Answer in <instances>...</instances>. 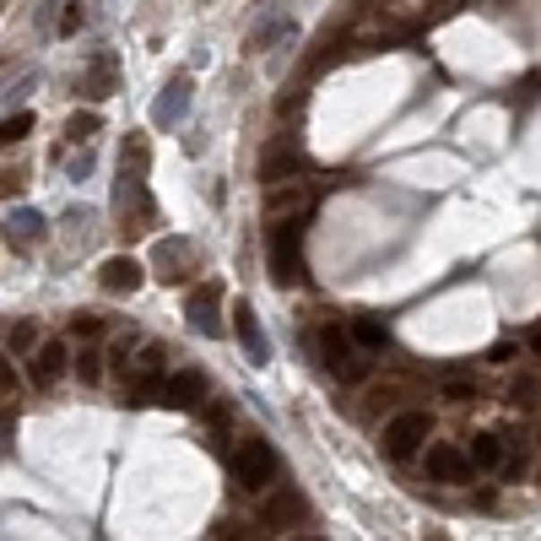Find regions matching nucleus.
<instances>
[{
	"mask_svg": "<svg viewBox=\"0 0 541 541\" xmlns=\"http://www.w3.org/2000/svg\"><path fill=\"white\" fill-rule=\"evenodd\" d=\"M270 282L304 288V222H270Z\"/></svg>",
	"mask_w": 541,
	"mask_h": 541,
	"instance_id": "f257e3e1",
	"label": "nucleus"
},
{
	"mask_svg": "<svg viewBox=\"0 0 541 541\" xmlns=\"http://www.w3.org/2000/svg\"><path fill=\"white\" fill-rule=\"evenodd\" d=\"M233 477H238L244 493H265L270 482H277V450H270L260 434L238 439V450H233Z\"/></svg>",
	"mask_w": 541,
	"mask_h": 541,
	"instance_id": "f03ea898",
	"label": "nucleus"
},
{
	"mask_svg": "<svg viewBox=\"0 0 541 541\" xmlns=\"http://www.w3.org/2000/svg\"><path fill=\"white\" fill-rule=\"evenodd\" d=\"M428 434H434V417H428V412H395V417L384 423V439H379V444H384L390 460H412Z\"/></svg>",
	"mask_w": 541,
	"mask_h": 541,
	"instance_id": "7ed1b4c3",
	"label": "nucleus"
},
{
	"mask_svg": "<svg viewBox=\"0 0 541 541\" xmlns=\"http://www.w3.org/2000/svg\"><path fill=\"white\" fill-rule=\"evenodd\" d=\"M309 206H314V185H304V179L265 185V222H304Z\"/></svg>",
	"mask_w": 541,
	"mask_h": 541,
	"instance_id": "20e7f679",
	"label": "nucleus"
},
{
	"mask_svg": "<svg viewBox=\"0 0 541 541\" xmlns=\"http://www.w3.org/2000/svg\"><path fill=\"white\" fill-rule=\"evenodd\" d=\"M114 217H119V233H130V238L152 228L158 211H152V195L142 190V179H119L114 185Z\"/></svg>",
	"mask_w": 541,
	"mask_h": 541,
	"instance_id": "39448f33",
	"label": "nucleus"
},
{
	"mask_svg": "<svg viewBox=\"0 0 541 541\" xmlns=\"http://www.w3.org/2000/svg\"><path fill=\"white\" fill-rule=\"evenodd\" d=\"M320 357H325V368H331L341 384H357V379L368 374V363L357 357V341H347L336 325H325V331H320Z\"/></svg>",
	"mask_w": 541,
	"mask_h": 541,
	"instance_id": "423d86ee",
	"label": "nucleus"
},
{
	"mask_svg": "<svg viewBox=\"0 0 541 541\" xmlns=\"http://www.w3.org/2000/svg\"><path fill=\"white\" fill-rule=\"evenodd\" d=\"M163 363H168V347L163 341H147L142 357H135V374H130V400L135 406H147L163 390Z\"/></svg>",
	"mask_w": 541,
	"mask_h": 541,
	"instance_id": "0eeeda50",
	"label": "nucleus"
},
{
	"mask_svg": "<svg viewBox=\"0 0 541 541\" xmlns=\"http://www.w3.org/2000/svg\"><path fill=\"white\" fill-rule=\"evenodd\" d=\"M152 265H158V277L174 288V282H185L190 270H195V244L168 233V238H158V244H152Z\"/></svg>",
	"mask_w": 541,
	"mask_h": 541,
	"instance_id": "6e6552de",
	"label": "nucleus"
},
{
	"mask_svg": "<svg viewBox=\"0 0 541 541\" xmlns=\"http://www.w3.org/2000/svg\"><path fill=\"white\" fill-rule=\"evenodd\" d=\"M233 331H238V341H244V352H249V363H254V368H260V363H270V341H265L260 314H254V304H249V298H238V304H233Z\"/></svg>",
	"mask_w": 541,
	"mask_h": 541,
	"instance_id": "1a4fd4ad",
	"label": "nucleus"
},
{
	"mask_svg": "<svg viewBox=\"0 0 541 541\" xmlns=\"http://www.w3.org/2000/svg\"><path fill=\"white\" fill-rule=\"evenodd\" d=\"M185 314H190V325H195V331H206V336H222V282H206V288H195Z\"/></svg>",
	"mask_w": 541,
	"mask_h": 541,
	"instance_id": "9d476101",
	"label": "nucleus"
},
{
	"mask_svg": "<svg viewBox=\"0 0 541 541\" xmlns=\"http://www.w3.org/2000/svg\"><path fill=\"white\" fill-rule=\"evenodd\" d=\"M298 520H304V498L293 487H277V493L260 503V525H270V530H293Z\"/></svg>",
	"mask_w": 541,
	"mask_h": 541,
	"instance_id": "9b49d317",
	"label": "nucleus"
},
{
	"mask_svg": "<svg viewBox=\"0 0 541 541\" xmlns=\"http://www.w3.org/2000/svg\"><path fill=\"white\" fill-rule=\"evenodd\" d=\"M304 174H309V158H304L293 142L270 147V158H265V168H260V179H265V185H277V179H304Z\"/></svg>",
	"mask_w": 541,
	"mask_h": 541,
	"instance_id": "f8f14e48",
	"label": "nucleus"
},
{
	"mask_svg": "<svg viewBox=\"0 0 541 541\" xmlns=\"http://www.w3.org/2000/svg\"><path fill=\"white\" fill-rule=\"evenodd\" d=\"M98 282H103V293H135L142 288V260H125V254H114V260H103V270H98Z\"/></svg>",
	"mask_w": 541,
	"mask_h": 541,
	"instance_id": "ddd939ff",
	"label": "nucleus"
},
{
	"mask_svg": "<svg viewBox=\"0 0 541 541\" xmlns=\"http://www.w3.org/2000/svg\"><path fill=\"white\" fill-rule=\"evenodd\" d=\"M163 400H168V406H179V412H190V406H201V400H206V374H195V368L174 374V379L163 384Z\"/></svg>",
	"mask_w": 541,
	"mask_h": 541,
	"instance_id": "4468645a",
	"label": "nucleus"
},
{
	"mask_svg": "<svg viewBox=\"0 0 541 541\" xmlns=\"http://www.w3.org/2000/svg\"><path fill=\"white\" fill-rule=\"evenodd\" d=\"M6 244H12L17 254H28L33 244H44V217H39V211H28V206H22V211H12V217H6Z\"/></svg>",
	"mask_w": 541,
	"mask_h": 541,
	"instance_id": "2eb2a0df",
	"label": "nucleus"
},
{
	"mask_svg": "<svg viewBox=\"0 0 541 541\" xmlns=\"http://www.w3.org/2000/svg\"><path fill=\"white\" fill-rule=\"evenodd\" d=\"M423 471H428L434 482H460V477H466V455H460L455 444H434V450L423 455Z\"/></svg>",
	"mask_w": 541,
	"mask_h": 541,
	"instance_id": "dca6fc26",
	"label": "nucleus"
},
{
	"mask_svg": "<svg viewBox=\"0 0 541 541\" xmlns=\"http://www.w3.org/2000/svg\"><path fill=\"white\" fill-rule=\"evenodd\" d=\"M147 163H152V147H147V135L135 130L119 142V179H147Z\"/></svg>",
	"mask_w": 541,
	"mask_h": 541,
	"instance_id": "f3484780",
	"label": "nucleus"
},
{
	"mask_svg": "<svg viewBox=\"0 0 541 541\" xmlns=\"http://www.w3.org/2000/svg\"><path fill=\"white\" fill-rule=\"evenodd\" d=\"M185 108H190V76H174L168 82V92L158 98V108H152V119L168 130V125H179L185 119Z\"/></svg>",
	"mask_w": 541,
	"mask_h": 541,
	"instance_id": "a211bd4d",
	"label": "nucleus"
},
{
	"mask_svg": "<svg viewBox=\"0 0 541 541\" xmlns=\"http://www.w3.org/2000/svg\"><path fill=\"white\" fill-rule=\"evenodd\" d=\"M65 363H71V352H65V341H39V357H33V384H55L60 374H65Z\"/></svg>",
	"mask_w": 541,
	"mask_h": 541,
	"instance_id": "6ab92c4d",
	"label": "nucleus"
},
{
	"mask_svg": "<svg viewBox=\"0 0 541 541\" xmlns=\"http://www.w3.org/2000/svg\"><path fill=\"white\" fill-rule=\"evenodd\" d=\"M352 341L363 352H379V347H390V325L379 314H352Z\"/></svg>",
	"mask_w": 541,
	"mask_h": 541,
	"instance_id": "aec40b11",
	"label": "nucleus"
},
{
	"mask_svg": "<svg viewBox=\"0 0 541 541\" xmlns=\"http://www.w3.org/2000/svg\"><path fill=\"white\" fill-rule=\"evenodd\" d=\"M471 466H482V471L503 466V439H498V434H477V439H471Z\"/></svg>",
	"mask_w": 541,
	"mask_h": 541,
	"instance_id": "412c9836",
	"label": "nucleus"
},
{
	"mask_svg": "<svg viewBox=\"0 0 541 541\" xmlns=\"http://www.w3.org/2000/svg\"><path fill=\"white\" fill-rule=\"evenodd\" d=\"M288 28H293V17H288V12H277V17H265V22H260V28L249 33V49H265V44H277V39H282Z\"/></svg>",
	"mask_w": 541,
	"mask_h": 541,
	"instance_id": "4be33fe9",
	"label": "nucleus"
},
{
	"mask_svg": "<svg viewBox=\"0 0 541 541\" xmlns=\"http://www.w3.org/2000/svg\"><path fill=\"white\" fill-rule=\"evenodd\" d=\"M108 87H114V55H98V60H92V71H87V92H92V98H103Z\"/></svg>",
	"mask_w": 541,
	"mask_h": 541,
	"instance_id": "5701e85b",
	"label": "nucleus"
},
{
	"mask_svg": "<svg viewBox=\"0 0 541 541\" xmlns=\"http://www.w3.org/2000/svg\"><path fill=\"white\" fill-rule=\"evenodd\" d=\"M22 135H33V114H12V119H0V152L17 147Z\"/></svg>",
	"mask_w": 541,
	"mask_h": 541,
	"instance_id": "b1692460",
	"label": "nucleus"
},
{
	"mask_svg": "<svg viewBox=\"0 0 541 541\" xmlns=\"http://www.w3.org/2000/svg\"><path fill=\"white\" fill-rule=\"evenodd\" d=\"M509 395H514V406H520V412H530V406H536V395H541V384H536L530 374H514V379H509Z\"/></svg>",
	"mask_w": 541,
	"mask_h": 541,
	"instance_id": "393cba45",
	"label": "nucleus"
},
{
	"mask_svg": "<svg viewBox=\"0 0 541 541\" xmlns=\"http://www.w3.org/2000/svg\"><path fill=\"white\" fill-rule=\"evenodd\" d=\"M400 395H406V390H400V384H374V390H368V395H363V400H368V412H390V406H395V400H400Z\"/></svg>",
	"mask_w": 541,
	"mask_h": 541,
	"instance_id": "a878e982",
	"label": "nucleus"
},
{
	"mask_svg": "<svg viewBox=\"0 0 541 541\" xmlns=\"http://www.w3.org/2000/svg\"><path fill=\"white\" fill-rule=\"evenodd\" d=\"M87 135H98V114H71L65 119V142H87Z\"/></svg>",
	"mask_w": 541,
	"mask_h": 541,
	"instance_id": "bb28decb",
	"label": "nucleus"
},
{
	"mask_svg": "<svg viewBox=\"0 0 541 541\" xmlns=\"http://www.w3.org/2000/svg\"><path fill=\"white\" fill-rule=\"evenodd\" d=\"M6 341H12V352H17V357H22V352H33V341H39V331H33V325H28V320H17V325H12V331H6Z\"/></svg>",
	"mask_w": 541,
	"mask_h": 541,
	"instance_id": "cd10ccee",
	"label": "nucleus"
},
{
	"mask_svg": "<svg viewBox=\"0 0 541 541\" xmlns=\"http://www.w3.org/2000/svg\"><path fill=\"white\" fill-rule=\"evenodd\" d=\"M444 400L450 406H471L477 400V384L471 379H444Z\"/></svg>",
	"mask_w": 541,
	"mask_h": 541,
	"instance_id": "c85d7f7f",
	"label": "nucleus"
},
{
	"mask_svg": "<svg viewBox=\"0 0 541 541\" xmlns=\"http://www.w3.org/2000/svg\"><path fill=\"white\" fill-rule=\"evenodd\" d=\"M82 22H87V6H82V0H65V17H60V33H65V39H76V33H82Z\"/></svg>",
	"mask_w": 541,
	"mask_h": 541,
	"instance_id": "c756f323",
	"label": "nucleus"
},
{
	"mask_svg": "<svg viewBox=\"0 0 541 541\" xmlns=\"http://www.w3.org/2000/svg\"><path fill=\"white\" fill-rule=\"evenodd\" d=\"M98 357H103V352H76V374H82L87 384H98V379H103V363H98Z\"/></svg>",
	"mask_w": 541,
	"mask_h": 541,
	"instance_id": "7c9ffc66",
	"label": "nucleus"
},
{
	"mask_svg": "<svg viewBox=\"0 0 541 541\" xmlns=\"http://www.w3.org/2000/svg\"><path fill=\"white\" fill-rule=\"evenodd\" d=\"M71 331H76V336H103V320H98V314H76Z\"/></svg>",
	"mask_w": 541,
	"mask_h": 541,
	"instance_id": "2f4dec72",
	"label": "nucleus"
},
{
	"mask_svg": "<svg viewBox=\"0 0 541 541\" xmlns=\"http://www.w3.org/2000/svg\"><path fill=\"white\" fill-rule=\"evenodd\" d=\"M87 174H92V152H76L71 158V179H87Z\"/></svg>",
	"mask_w": 541,
	"mask_h": 541,
	"instance_id": "473e14b6",
	"label": "nucleus"
},
{
	"mask_svg": "<svg viewBox=\"0 0 541 541\" xmlns=\"http://www.w3.org/2000/svg\"><path fill=\"white\" fill-rule=\"evenodd\" d=\"M509 357H514V347H509V341H498V347L487 352V363H509Z\"/></svg>",
	"mask_w": 541,
	"mask_h": 541,
	"instance_id": "72a5a7b5",
	"label": "nucleus"
},
{
	"mask_svg": "<svg viewBox=\"0 0 541 541\" xmlns=\"http://www.w3.org/2000/svg\"><path fill=\"white\" fill-rule=\"evenodd\" d=\"M0 390H17V374H12V363L0 357Z\"/></svg>",
	"mask_w": 541,
	"mask_h": 541,
	"instance_id": "f704fd0d",
	"label": "nucleus"
},
{
	"mask_svg": "<svg viewBox=\"0 0 541 541\" xmlns=\"http://www.w3.org/2000/svg\"><path fill=\"white\" fill-rule=\"evenodd\" d=\"M17 190H22V179H17V174H0V195H17Z\"/></svg>",
	"mask_w": 541,
	"mask_h": 541,
	"instance_id": "c9c22d12",
	"label": "nucleus"
},
{
	"mask_svg": "<svg viewBox=\"0 0 541 541\" xmlns=\"http://www.w3.org/2000/svg\"><path fill=\"white\" fill-rule=\"evenodd\" d=\"M530 352H536V357H541V336H530Z\"/></svg>",
	"mask_w": 541,
	"mask_h": 541,
	"instance_id": "e433bc0d",
	"label": "nucleus"
},
{
	"mask_svg": "<svg viewBox=\"0 0 541 541\" xmlns=\"http://www.w3.org/2000/svg\"><path fill=\"white\" fill-rule=\"evenodd\" d=\"M0 6H6V0H0Z\"/></svg>",
	"mask_w": 541,
	"mask_h": 541,
	"instance_id": "4c0bfd02",
	"label": "nucleus"
}]
</instances>
